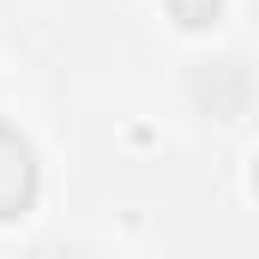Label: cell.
<instances>
[{
    "label": "cell",
    "instance_id": "6da1fadb",
    "mask_svg": "<svg viewBox=\"0 0 259 259\" xmlns=\"http://www.w3.org/2000/svg\"><path fill=\"white\" fill-rule=\"evenodd\" d=\"M36 193H42V169H36L30 139L0 121V223L24 217V211L36 205Z\"/></svg>",
    "mask_w": 259,
    "mask_h": 259
},
{
    "label": "cell",
    "instance_id": "7a4b0ae2",
    "mask_svg": "<svg viewBox=\"0 0 259 259\" xmlns=\"http://www.w3.org/2000/svg\"><path fill=\"white\" fill-rule=\"evenodd\" d=\"M199 103L217 115V121H241L247 115V103H253V78H247V61L241 55H229V61H205L193 78Z\"/></svg>",
    "mask_w": 259,
    "mask_h": 259
},
{
    "label": "cell",
    "instance_id": "3957f363",
    "mask_svg": "<svg viewBox=\"0 0 259 259\" xmlns=\"http://www.w3.org/2000/svg\"><path fill=\"white\" fill-rule=\"evenodd\" d=\"M169 12L187 24V30H205V24H217V12H223V0H169Z\"/></svg>",
    "mask_w": 259,
    "mask_h": 259
}]
</instances>
